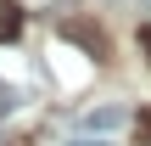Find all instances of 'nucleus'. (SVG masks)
Masks as SVG:
<instances>
[{
	"mask_svg": "<svg viewBox=\"0 0 151 146\" xmlns=\"http://www.w3.org/2000/svg\"><path fill=\"white\" fill-rule=\"evenodd\" d=\"M6 113H17V84L0 79V118H6Z\"/></svg>",
	"mask_w": 151,
	"mask_h": 146,
	"instance_id": "20e7f679",
	"label": "nucleus"
},
{
	"mask_svg": "<svg viewBox=\"0 0 151 146\" xmlns=\"http://www.w3.org/2000/svg\"><path fill=\"white\" fill-rule=\"evenodd\" d=\"M17 28H22V6H17V0H0V45H6Z\"/></svg>",
	"mask_w": 151,
	"mask_h": 146,
	"instance_id": "7ed1b4c3",
	"label": "nucleus"
},
{
	"mask_svg": "<svg viewBox=\"0 0 151 146\" xmlns=\"http://www.w3.org/2000/svg\"><path fill=\"white\" fill-rule=\"evenodd\" d=\"M67 146H106L101 135H78V141H67Z\"/></svg>",
	"mask_w": 151,
	"mask_h": 146,
	"instance_id": "39448f33",
	"label": "nucleus"
},
{
	"mask_svg": "<svg viewBox=\"0 0 151 146\" xmlns=\"http://www.w3.org/2000/svg\"><path fill=\"white\" fill-rule=\"evenodd\" d=\"M78 124H84V135H112V129H123V124H129V113H123L118 101H106V107H90Z\"/></svg>",
	"mask_w": 151,
	"mask_h": 146,
	"instance_id": "f257e3e1",
	"label": "nucleus"
},
{
	"mask_svg": "<svg viewBox=\"0 0 151 146\" xmlns=\"http://www.w3.org/2000/svg\"><path fill=\"white\" fill-rule=\"evenodd\" d=\"M62 34H67V39H78L90 56H106V34H101V28H90V23H67Z\"/></svg>",
	"mask_w": 151,
	"mask_h": 146,
	"instance_id": "f03ea898",
	"label": "nucleus"
}]
</instances>
